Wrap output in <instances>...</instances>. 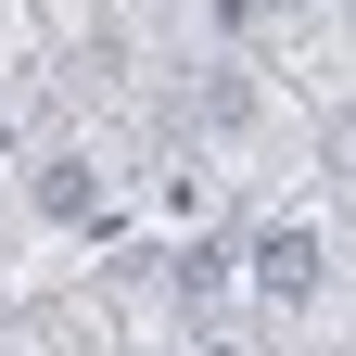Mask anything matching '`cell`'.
I'll return each instance as SVG.
<instances>
[{
  "mask_svg": "<svg viewBox=\"0 0 356 356\" xmlns=\"http://www.w3.org/2000/svg\"><path fill=\"white\" fill-rule=\"evenodd\" d=\"M267 293H318V242H267Z\"/></svg>",
  "mask_w": 356,
  "mask_h": 356,
  "instance_id": "6da1fadb",
  "label": "cell"
}]
</instances>
